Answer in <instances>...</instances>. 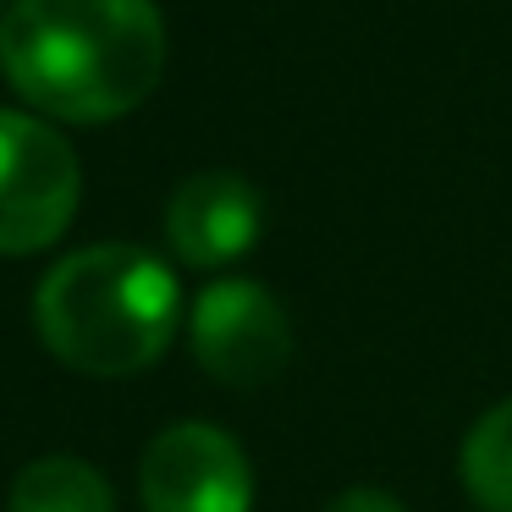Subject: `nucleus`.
<instances>
[{"mask_svg":"<svg viewBox=\"0 0 512 512\" xmlns=\"http://www.w3.org/2000/svg\"><path fill=\"white\" fill-rule=\"evenodd\" d=\"M0 72L39 116L116 122L160 89L166 17L155 0H12L0 17Z\"/></svg>","mask_w":512,"mask_h":512,"instance_id":"f257e3e1","label":"nucleus"},{"mask_svg":"<svg viewBox=\"0 0 512 512\" xmlns=\"http://www.w3.org/2000/svg\"><path fill=\"white\" fill-rule=\"evenodd\" d=\"M177 276L138 243H94L56 259L34 292V325L67 369L122 380L177 336Z\"/></svg>","mask_w":512,"mask_h":512,"instance_id":"f03ea898","label":"nucleus"},{"mask_svg":"<svg viewBox=\"0 0 512 512\" xmlns=\"http://www.w3.org/2000/svg\"><path fill=\"white\" fill-rule=\"evenodd\" d=\"M78 155L50 122L0 111V254H39L78 215Z\"/></svg>","mask_w":512,"mask_h":512,"instance_id":"7ed1b4c3","label":"nucleus"},{"mask_svg":"<svg viewBox=\"0 0 512 512\" xmlns=\"http://www.w3.org/2000/svg\"><path fill=\"white\" fill-rule=\"evenodd\" d=\"M193 358L221 386H265L292 358V320L259 281H215L193 303Z\"/></svg>","mask_w":512,"mask_h":512,"instance_id":"20e7f679","label":"nucleus"},{"mask_svg":"<svg viewBox=\"0 0 512 512\" xmlns=\"http://www.w3.org/2000/svg\"><path fill=\"white\" fill-rule=\"evenodd\" d=\"M144 512H248L254 507V474L243 446L226 430L182 419L160 430L138 468Z\"/></svg>","mask_w":512,"mask_h":512,"instance_id":"39448f33","label":"nucleus"},{"mask_svg":"<svg viewBox=\"0 0 512 512\" xmlns=\"http://www.w3.org/2000/svg\"><path fill=\"white\" fill-rule=\"evenodd\" d=\"M259 193L232 171H193L166 204V243L182 265L221 270L259 243Z\"/></svg>","mask_w":512,"mask_h":512,"instance_id":"423d86ee","label":"nucleus"},{"mask_svg":"<svg viewBox=\"0 0 512 512\" xmlns=\"http://www.w3.org/2000/svg\"><path fill=\"white\" fill-rule=\"evenodd\" d=\"M12 512H116V496L83 457H34L12 479Z\"/></svg>","mask_w":512,"mask_h":512,"instance_id":"0eeeda50","label":"nucleus"},{"mask_svg":"<svg viewBox=\"0 0 512 512\" xmlns=\"http://www.w3.org/2000/svg\"><path fill=\"white\" fill-rule=\"evenodd\" d=\"M463 485L485 512H512V397L496 402L463 441Z\"/></svg>","mask_w":512,"mask_h":512,"instance_id":"6e6552de","label":"nucleus"},{"mask_svg":"<svg viewBox=\"0 0 512 512\" xmlns=\"http://www.w3.org/2000/svg\"><path fill=\"white\" fill-rule=\"evenodd\" d=\"M325 512H408V507L397 496H386V490H342Z\"/></svg>","mask_w":512,"mask_h":512,"instance_id":"1a4fd4ad","label":"nucleus"},{"mask_svg":"<svg viewBox=\"0 0 512 512\" xmlns=\"http://www.w3.org/2000/svg\"><path fill=\"white\" fill-rule=\"evenodd\" d=\"M0 6H6V0H0ZM0 17H6V12H0Z\"/></svg>","mask_w":512,"mask_h":512,"instance_id":"9d476101","label":"nucleus"}]
</instances>
